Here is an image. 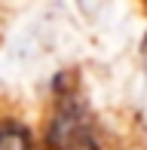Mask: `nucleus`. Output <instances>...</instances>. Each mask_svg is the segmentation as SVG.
I'll list each match as a JSON object with an SVG mask.
<instances>
[{
    "instance_id": "1",
    "label": "nucleus",
    "mask_w": 147,
    "mask_h": 150,
    "mask_svg": "<svg viewBox=\"0 0 147 150\" xmlns=\"http://www.w3.org/2000/svg\"><path fill=\"white\" fill-rule=\"evenodd\" d=\"M49 147L55 150H83L92 144V135H89V113H86L83 104L77 101H64L58 107V113L49 122V135H46Z\"/></svg>"
},
{
    "instance_id": "2",
    "label": "nucleus",
    "mask_w": 147,
    "mask_h": 150,
    "mask_svg": "<svg viewBox=\"0 0 147 150\" xmlns=\"http://www.w3.org/2000/svg\"><path fill=\"white\" fill-rule=\"evenodd\" d=\"M0 150H34V138L22 122H0Z\"/></svg>"
},
{
    "instance_id": "3",
    "label": "nucleus",
    "mask_w": 147,
    "mask_h": 150,
    "mask_svg": "<svg viewBox=\"0 0 147 150\" xmlns=\"http://www.w3.org/2000/svg\"><path fill=\"white\" fill-rule=\"evenodd\" d=\"M83 150H98V147H95V144H89V147H83Z\"/></svg>"
}]
</instances>
